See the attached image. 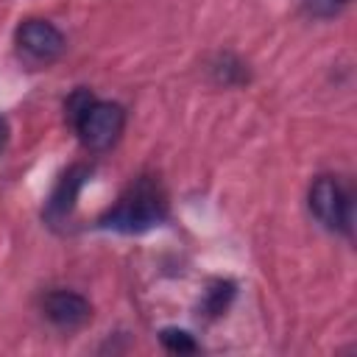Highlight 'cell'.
Returning <instances> with one entry per match:
<instances>
[{"label":"cell","instance_id":"obj_8","mask_svg":"<svg viewBox=\"0 0 357 357\" xmlns=\"http://www.w3.org/2000/svg\"><path fill=\"white\" fill-rule=\"evenodd\" d=\"M234 296V284L231 282H215L209 290H206V301H204V310L209 315H220L229 304V298Z\"/></svg>","mask_w":357,"mask_h":357},{"label":"cell","instance_id":"obj_6","mask_svg":"<svg viewBox=\"0 0 357 357\" xmlns=\"http://www.w3.org/2000/svg\"><path fill=\"white\" fill-rule=\"evenodd\" d=\"M86 176H89V170H86L84 165H73V167L56 181V187H53V192H50V198H47V209H45L47 220H64V218L73 212L75 198H78V192H81Z\"/></svg>","mask_w":357,"mask_h":357},{"label":"cell","instance_id":"obj_5","mask_svg":"<svg viewBox=\"0 0 357 357\" xmlns=\"http://www.w3.org/2000/svg\"><path fill=\"white\" fill-rule=\"evenodd\" d=\"M47 321L59 329H78L92 318V304L75 290H53L42 304Z\"/></svg>","mask_w":357,"mask_h":357},{"label":"cell","instance_id":"obj_2","mask_svg":"<svg viewBox=\"0 0 357 357\" xmlns=\"http://www.w3.org/2000/svg\"><path fill=\"white\" fill-rule=\"evenodd\" d=\"M81 142L89 148V151H106L112 148L120 134H123V126H126V112L120 103H112V100H89L78 117L73 120Z\"/></svg>","mask_w":357,"mask_h":357},{"label":"cell","instance_id":"obj_9","mask_svg":"<svg viewBox=\"0 0 357 357\" xmlns=\"http://www.w3.org/2000/svg\"><path fill=\"white\" fill-rule=\"evenodd\" d=\"M349 0H301V6L315 17H332L337 14Z\"/></svg>","mask_w":357,"mask_h":357},{"label":"cell","instance_id":"obj_10","mask_svg":"<svg viewBox=\"0 0 357 357\" xmlns=\"http://www.w3.org/2000/svg\"><path fill=\"white\" fill-rule=\"evenodd\" d=\"M6 142H8V123L6 117H0V151L6 148Z\"/></svg>","mask_w":357,"mask_h":357},{"label":"cell","instance_id":"obj_4","mask_svg":"<svg viewBox=\"0 0 357 357\" xmlns=\"http://www.w3.org/2000/svg\"><path fill=\"white\" fill-rule=\"evenodd\" d=\"M64 47H67L64 33L47 20H25L17 28V50L25 61L36 67L53 64L64 53Z\"/></svg>","mask_w":357,"mask_h":357},{"label":"cell","instance_id":"obj_1","mask_svg":"<svg viewBox=\"0 0 357 357\" xmlns=\"http://www.w3.org/2000/svg\"><path fill=\"white\" fill-rule=\"evenodd\" d=\"M165 218H167V201L162 187L153 178H137L117 198V204L100 218V226L123 234H137L159 226Z\"/></svg>","mask_w":357,"mask_h":357},{"label":"cell","instance_id":"obj_7","mask_svg":"<svg viewBox=\"0 0 357 357\" xmlns=\"http://www.w3.org/2000/svg\"><path fill=\"white\" fill-rule=\"evenodd\" d=\"M159 340H162V346L167 351H176V354H192V351H198V343L184 329H162L159 332Z\"/></svg>","mask_w":357,"mask_h":357},{"label":"cell","instance_id":"obj_3","mask_svg":"<svg viewBox=\"0 0 357 357\" xmlns=\"http://www.w3.org/2000/svg\"><path fill=\"white\" fill-rule=\"evenodd\" d=\"M310 209L329 231H351V195L335 176H318L310 187Z\"/></svg>","mask_w":357,"mask_h":357}]
</instances>
